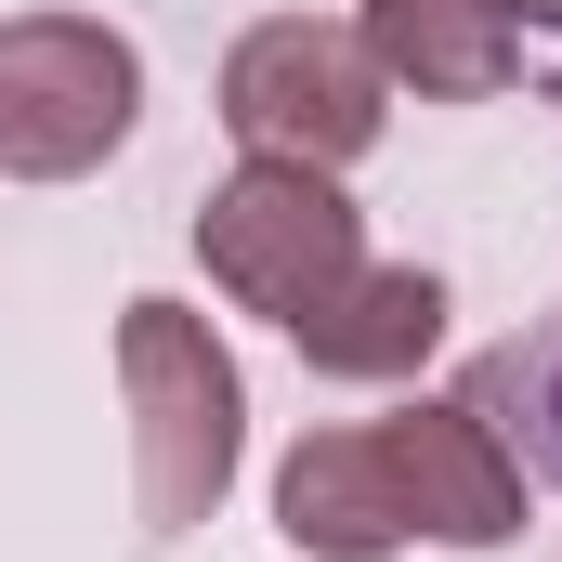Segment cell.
I'll use <instances>...</instances> for the list:
<instances>
[{
    "label": "cell",
    "mask_w": 562,
    "mask_h": 562,
    "mask_svg": "<svg viewBox=\"0 0 562 562\" xmlns=\"http://www.w3.org/2000/svg\"><path fill=\"white\" fill-rule=\"evenodd\" d=\"M288 340H301V367H327V380H406L431 340H445V276H431V262H353V288L314 301Z\"/></svg>",
    "instance_id": "7"
},
{
    "label": "cell",
    "mask_w": 562,
    "mask_h": 562,
    "mask_svg": "<svg viewBox=\"0 0 562 562\" xmlns=\"http://www.w3.org/2000/svg\"><path fill=\"white\" fill-rule=\"evenodd\" d=\"M353 40L419 105H484V92L524 79V0H367Z\"/></svg>",
    "instance_id": "6"
},
{
    "label": "cell",
    "mask_w": 562,
    "mask_h": 562,
    "mask_svg": "<svg viewBox=\"0 0 562 562\" xmlns=\"http://www.w3.org/2000/svg\"><path fill=\"white\" fill-rule=\"evenodd\" d=\"M276 524L314 562H393L406 537L510 550L524 537V458L497 445V419L471 393H445V406H406V419L301 431L276 471Z\"/></svg>",
    "instance_id": "1"
},
{
    "label": "cell",
    "mask_w": 562,
    "mask_h": 562,
    "mask_svg": "<svg viewBox=\"0 0 562 562\" xmlns=\"http://www.w3.org/2000/svg\"><path fill=\"white\" fill-rule=\"evenodd\" d=\"M393 119V79L367 66L353 26H314V13H276L223 53V132L249 157H288V170H340L367 157Z\"/></svg>",
    "instance_id": "4"
},
{
    "label": "cell",
    "mask_w": 562,
    "mask_h": 562,
    "mask_svg": "<svg viewBox=\"0 0 562 562\" xmlns=\"http://www.w3.org/2000/svg\"><path fill=\"white\" fill-rule=\"evenodd\" d=\"M119 380H132V510H144V550H170L236 484L249 380L210 340V314H183V301H132L119 314Z\"/></svg>",
    "instance_id": "2"
},
{
    "label": "cell",
    "mask_w": 562,
    "mask_h": 562,
    "mask_svg": "<svg viewBox=\"0 0 562 562\" xmlns=\"http://www.w3.org/2000/svg\"><path fill=\"white\" fill-rule=\"evenodd\" d=\"M196 249H210V276L236 288L249 314L301 327L314 301H340V288H353V262H367V223H353V196H340L327 170L249 157L236 183H210V210H196Z\"/></svg>",
    "instance_id": "5"
},
{
    "label": "cell",
    "mask_w": 562,
    "mask_h": 562,
    "mask_svg": "<svg viewBox=\"0 0 562 562\" xmlns=\"http://www.w3.org/2000/svg\"><path fill=\"white\" fill-rule=\"evenodd\" d=\"M144 119V53L92 13H13L0 26V170L13 183H79Z\"/></svg>",
    "instance_id": "3"
}]
</instances>
